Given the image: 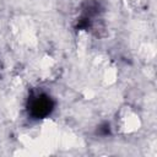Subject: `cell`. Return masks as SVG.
<instances>
[{"label": "cell", "mask_w": 157, "mask_h": 157, "mask_svg": "<svg viewBox=\"0 0 157 157\" xmlns=\"http://www.w3.org/2000/svg\"><path fill=\"white\" fill-rule=\"evenodd\" d=\"M53 108H54V102L47 94L40 93L37 96H33L29 99L28 110L33 118H37V119L45 118L47 115H49L52 113Z\"/></svg>", "instance_id": "cell-1"}, {"label": "cell", "mask_w": 157, "mask_h": 157, "mask_svg": "<svg viewBox=\"0 0 157 157\" xmlns=\"http://www.w3.org/2000/svg\"><path fill=\"white\" fill-rule=\"evenodd\" d=\"M98 131H99V134H102V135H108V134H109V125H108V124L101 125Z\"/></svg>", "instance_id": "cell-2"}]
</instances>
